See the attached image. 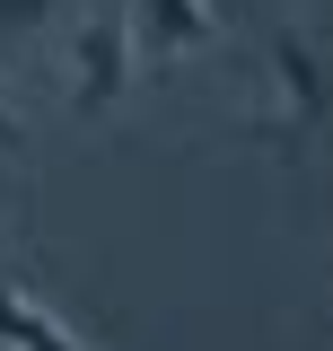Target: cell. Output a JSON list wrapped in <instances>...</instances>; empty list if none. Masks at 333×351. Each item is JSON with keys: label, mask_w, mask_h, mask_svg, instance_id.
<instances>
[{"label": "cell", "mask_w": 333, "mask_h": 351, "mask_svg": "<svg viewBox=\"0 0 333 351\" xmlns=\"http://www.w3.org/2000/svg\"><path fill=\"white\" fill-rule=\"evenodd\" d=\"M0 351H88L27 281H0Z\"/></svg>", "instance_id": "cell-4"}, {"label": "cell", "mask_w": 333, "mask_h": 351, "mask_svg": "<svg viewBox=\"0 0 333 351\" xmlns=\"http://www.w3.org/2000/svg\"><path fill=\"white\" fill-rule=\"evenodd\" d=\"M333 114V88H325V62H316V44L298 36V27H281V36L263 44V106H254V132L272 141V149H307L316 132H325Z\"/></svg>", "instance_id": "cell-1"}, {"label": "cell", "mask_w": 333, "mask_h": 351, "mask_svg": "<svg viewBox=\"0 0 333 351\" xmlns=\"http://www.w3.org/2000/svg\"><path fill=\"white\" fill-rule=\"evenodd\" d=\"M71 97H79V114H106L114 97H132L140 80V44H132V9H97L79 36H71Z\"/></svg>", "instance_id": "cell-2"}, {"label": "cell", "mask_w": 333, "mask_h": 351, "mask_svg": "<svg viewBox=\"0 0 333 351\" xmlns=\"http://www.w3.org/2000/svg\"><path fill=\"white\" fill-rule=\"evenodd\" d=\"M44 18H53V0H0V36H27Z\"/></svg>", "instance_id": "cell-5"}, {"label": "cell", "mask_w": 333, "mask_h": 351, "mask_svg": "<svg viewBox=\"0 0 333 351\" xmlns=\"http://www.w3.org/2000/svg\"><path fill=\"white\" fill-rule=\"evenodd\" d=\"M132 44L149 62H184V53L219 44V9L210 0H132Z\"/></svg>", "instance_id": "cell-3"}, {"label": "cell", "mask_w": 333, "mask_h": 351, "mask_svg": "<svg viewBox=\"0 0 333 351\" xmlns=\"http://www.w3.org/2000/svg\"><path fill=\"white\" fill-rule=\"evenodd\" d=\"M18 141H27V132H18V114H9V106H0V149H18Z\"/></svg>", "instance_id": "cell-6"}]
</instances>
